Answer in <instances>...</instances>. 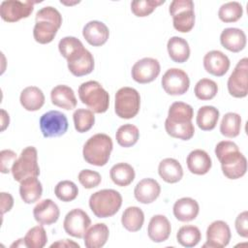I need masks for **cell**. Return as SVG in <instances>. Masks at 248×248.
I'll return each instance as SVG.
<instances>
[{
    "instance_id": "cell-11",
    "label": "cell",
    "mask_w": 248,
    "mask_h": 248,
    "mask_svg": "<svg viewBox=\"0 0 248 248\" xmlns=\"http://www.w3.org/2000/svg\"><path fill=\"white\" fill-rule=\"evenodd\" d=\"M162 87L166 93L172 96L185 94L190 86L188 75L181 69L170 68L162 78Z\"/></svg>"
},
{
    "instance_id": "cell-47",
    "label": "cell",
    "mask_w": 248,
    "mask_h": 248,
    "mask_svg": "<svg viewBox=\"0 0 248 248\" xmlns=\"http://www.w3.org/2000/svg\"><path fill=\"white\" fill-rule=\"evenodd\" d=\"M248 212L245 210L237 215L235 219V230L238 235L248 237Z\"/></svg>"
},
{
    "instance_id": "cell-43",
    "label": "cell",
    "mask_w": 248,
    "mask_h": 248,
    "mask_svg": "<svg viewBox=\"0 0 248 248\" xmlns=\"http://www.w3.org/2000/svg\"><path fill=\"white\" fill-rule=\"evenodd\" d=\"M165 0L157 1V0H136L131 3L132 13L139 17H144L152 14L155 9L164 4Z\"/></svg>"
},
{
    "instance_id": "cell-45",
    "label": "cell",
    "mask_w": 248,
    "mask_h": 248,
    "mask_svg": "<svg viewBox=\"0 0 248 248\" xmlns=\"http://www.w3.org/2000/svg\"><path fill=\"white\" fill-rule=\"evenodd\" d=\"M78 178L79 183L85 189L95 188L102 181L101 174L98 171L91 170H80L78 175Z\"/></svg>"
},
{
    "instance_id": "cell-36",
    "label": "cell",
    "mask_w": 248,
    "mask_h": 248,
    "mask_svg": "<svg viewBox=\"0 0 248 248\" xmlns=\"http://www.w3.org/2000/svg\"><path fill=\"white\" fill-rule=\"evenodd\" d=\"M202 238L201 231L198 227L192 225H186L179 228L176 233L177 242L187 248L196 246Z\"/></svg>"
},
{
    "instance_id": "cell-27",
    "label": "cell",
    "mask_w": 248,
    "mask_h": 248,
    "mask_svg": "<svg viewBox=\"0 0 248 248\" xmlns=\"http://www.w3.org/2000/svg\"><path fill=\"white\" fill-rule=\"evenodd\" d=\"M43 194V186L37 176H30L22 181L19 185V195L25 203H34L40 200Z\"/></svg>"
},
{
    "instance_id": "cell-5",
    "label": "cell",
    "mask_w": 248,
    "mask_h": 248,
    "mask_svg": "<svg viewBox=\"0 0 248 248\" xmlns=\"http://www.w3.org/2000/svg\"><path fill=\"white\" fill-rule=\"evenodd\" d=\"M122 205V196L113 189H103L93 193L89 198V207L98 218L111 217Z\"/></svg>"
},
{
    "instance_id": "cell-30",
    "label": "cell",
    "mask_w": 248,
    "mask_h": 248,
    "mask_svg": "<svg viewBox=\"0 0 248 248\" xmlns=\"http://www.w3.org/2000/svg\"><path fill=\"white\" fill-rule=\"evenodd\" d=\"M19 101L23 108L28 111L39 110L45 104V95L37 86L25 87L19 97Z\"/></svg>"
},
{
    "instance_id": "cell-7",
    "label": "cell",
    "mask_w": 248,
    "mask_h": 248,
    "mask_svg": "<svg viewBox=\"0 0 248 248\" xmlns=\"http://www.w3.org/2000/svg\"><path fill=\"white\" fill-rule=\"evenodd\" d=\"M140 107V93L133 87L124 86L115 93L114 111L117 116L123 119L135 117Z\"/></svg>"
},
{
    "instance_id": "cell-39",
    "label": "cell",
    "mask_w": 248,
    "mask_h": 248,
    "mask_svg": "<svg viewBox=\"0 0 248 248\" xmlns=\"http://www.w3.org/2000/svg\"><path fill=\"white\" fill-rule=\"evenodd\" d=\"M242 14L243 8L241 4L235 1L223 4L218 11V16L220 20L226 23L237 21L242 16Z\"/></svg>"
},
{
    "instance_id": "cell-49",
    "label": "cell",
    "mask_w": 248,
    "mask_h": 248,
    "mask_svg": "<svg viewBox=\"0 0 248 248\" xmlns=\"http://www.w3.org/2000/svg\"><path fill=\"white\" fill-rule=\"evenodd\" d=\"M50 247L52 248V247H79V245L78 244V243H76V242H74V241H72V240H69V239H63V240H59V241H57V242H55V243H52L51 245H50Z\"/></svg>"
},
{
    "instance_id": "cell-25",
    "label": "cell",
    "mask_w": 248,
    "mask_h": 248,
    "mask_svg": "<svg viewBox=\"0 0 248 248\" xmlns=\"http://www.w3.org/2000/svg\"><path fill=\"white\" fill-rule=\"evenodd\" d=\"M188 170L198 175H203L209 171L212 161L208 153L202 149H195L191 151L186 159Z\"/></svg>"
},
{
    "instance_id": "cell-28",
    "label": "cell",
    "mask_w": 248,
    "mask_h": 248,
    "mask_svg": "<svg viewBox=\"0 0 248 248\" xmlns=\"http://www.w3.org/2000/svg\"><path fill=\"white\" fill-rule=\"evenodd\" d=\"M109 231L106 224L97 223L87 229L84 233V245L87 248H101L108 238Z\"/></svg>"
},
{
    "instance_id": "cell-3",
    "label": "cell",
    "mask_w": 248,
    "mask_h": 248,
    "mask_svg": "<svg viewBox=\"0 0 248 248\" xmlns=\"http://www.w3.org/2000/svg\"><path fill=\"white\" fill-rule=\"evenodd\" d=\"M33 36L37 43L46 45L53 41L62 24V16L58 10L46 6L39 10L35 17Z\"/></svg>"
},
{
    "instance_id": "cell-48",
    "label": "cell",
    "mask_w": 248,
    "mask_h": 248,
    "mask_svg": "<svg viewBox=\"0 0 248 248\" xmlns=\"http://www.w3.org/2000/svg\"><path fill=\"white\" fill-rule=\"evenodd\" d=\"M14 205V199L10 193H1V209L2 214L10 211Z\"/></svg>"
},
{
    "instance_id": "cell-1",
    "label": "cell",
    "mask_w": 248,
    "mask_h": 248,
    "mask_svg": "<svg viewBox=\"0 0 248 248\" xmlns=\"http://www.w3.org/2000/svg\"><path fill=\"white\" fill-rule=\"evenodd\" d=\"M193 116L194 110L190 105L183 102L172 103L165 121L166 132L169 136L182 140L192 139L195 134Z\"/></svg>"
},
{
    "instance_id": "cell-21",
    "label": "cell",
    "mask_w": 248,
    "mask_h": 248,
    "mask_svg": "<svg viewBox=\"0 0 248 248\" xmlns=\"http://www.w3.org/2000/svg\"><path fill=\"white\" fill-rule=\"evenodd\" d=\"M161 193L160 184L153 178H143L135 187L136 200L143 204L153 202Z\"/></svg>"
},
{
    "instance_id": "cell-4",
    "label": "cell",
    "mask_w": 248,
    "mask_h": 248,
    "mask_svg": "<svg viewBox=\"0 0 248 248\" xmlns=\"http://www.w3.org/2000/svg\"><path fill=\"white\" fill-rule=\"evenodd\" d=\"M113 143L107 134L99 133L90 137L83 145V159L90 165L103 167L110 157Z\"/></svg>"
},
{
    "instance_id": "cell-16",
    "label": "cell",
    "mask_w": 248,
    "mask_h": 248,
    "mask_svg": "<svg viewBox=\"0 0 248 248\" xmlns=\"http://www.w3.org/2000/svg\"><path fill=\"white\" fill-rule=\"evenodd\" d=\"M68 69L75 77H82L94 70V58L84 46L78 48L67 58Z\"/></svg>"
},
{
    "instance_id": "cell-15",
    "label": "cell",
    "mask_w": 248,
    "mask_h": 248,
    "mask_svg": "<svg viewBox=\"0 0 248 248\" xmlns=\"http://www.w3.org/2000/svg\"><path fill=\"white\" fill-rule=\"evenodd\" d=\"M161 71L160 63L157 59L144 57L137 61L132 67V78L135 81L145 84L156 79Z\"/></svg>"
},
{
    "instance_id": "cell-26",
    "label": "cell",
    "mask_w": 248,
    "mask_h": 248,
    "mask_svg": "<svg viewBox=\"0 0 248 248\" xmlns=\"http://www.w3.org/2000/svg\"><path fill=\"white\" fill-rule=\"evenodd\" d=\"M173 215L180 222H190L199 214L200 206L196 200L185 197L177 200L173 204Z\"/></svg>"
},
{
    "instance_id": "cell-6",
    "label": "cell",
    "mask_w": 248,
    "mask_h": 248,
    "mask_svg": "<svg viewBox=\"0 0 248 248\" xmlns=\"http://www.w3.org/2000/svg\"><path fill=\"white\" fill-rule=\"evenodd\" d=\"M78 97L90 110L95 113H104L109 106V95L96 80L83 82L78 87Z\"/></svg>"
},
{
    "instance_id": "cell-40",
    "label": "cell",
    "mask_w": 248,
    "mask_h": 248,
    "mask_svg": "<svg viewBox=\"0 0 248 248\" xmlns=\"http://www.w3.org/2000/svg\"><path fill=\"white\" fill-rule=\"evenodd\" d=\"M23 241L28 248H43L47 242V236L44 227L41 225L31 228L26 232Z\"/></svg>"
},
{
    "instance_id": "cell-37",
    "label": "cell",
    "mask_w": 248,
    "mask_h": 248,
    "mask_svg": "<svg viewBox=\"0 0 248 248\" xmlns=\"http://www.w3.org/2000/svg\"><path fill=\"white\" fill-rule=\"evenodd\" d=\"M140 138V131L133 124H124L120 126L115 134L117 143L122 147H131L137 143Z\"/></svg>"
},
{
    "instance_id": "cell-50",
    "label": "cell",
    "mask_w": 248,
    "mask_h": 248,
    "mask_svg": "<svg viewBox=\"0 0 248 248\" xmlns=\"http://www.w3.org/2000/svg\"><path fill=\"white\" fill-rule=\"evenodd\" d=\"M10 123V117L9 114L5 109H1V131L3 132Z\"/></svg>"
},
{
    "instance_id": "cell-44",
    "label": "cell",
    "mask_w": 248,
    "mask_h": 248,
    "mask_svg": "<svg viewBox=\"0 0 248 248\" xmlns=\"http://www.w3.org/2000/svg\"><path fill=\"white\" fill-rule=\"evenodd\" d=\"M82 46H83L82 43L78 38L72 37V36H67V37L62 38L58 44L59 52L66 59L72 53H74L76 50H78V48H80Z\"/></svg>"
},
{
    "instance_id": "cell-38",
    "label": "cell",
    "mask_w": 248,
    "mask_h": 248,
    "mask_svg": "<svg viewBox=\"0 0 248 248\" xmlns=\"http://www.w3.org/2000/svg\"><path fill=\"white\" fill-rule=\"evenodd\" d=\"M75 129L78 133L89 131L95 123V116L92 110L85 108H78L73 114Z\"/></svg>"
},
{
    "instance_id": "cell-22",
    "label": "cell",
    "mask_w": 248,
    "mask_h": 248,
    "mask_svg": "<svg viewBox=\"0 0 248 248\" xmlns=\"http://www.w3.org/2000/svg\"><path fill=\"white\" fill-rule=\"evenodd\" d=\"M171 227L169 219L162 214L154 215L148 224V237L156 243L166 241L170 234Z\"/></svg>"
},
{
    "instance_id": "cell-42",
    "label": "cell",
    "mask_w": 248,
    "mask_h": 248,
    "mask_svg": "<svg viewBox=\"0 0 248 248\" xmlns=\"http://www.w3.org/2000/svg\"><path fill=\"white\" fill-rule=\"evenodd\" d=\"M54 194L58 200L68 202L74 201L78 195V186L71 180H62L54 187Z\"/></svg>"
},
{
    "instance_id": "cell-19",
    "label": "cell",
    "mask_w": 248,
    "mask_h": 248,
    "mask_svg": "<svg viewBox=\"0 0 248 248\" xmlns=\"http://www.w3.org/2000/svg\"><path fill=\"white\" fill-rule=\"evenodd\" d=\"M82 35L89 45L93 46H101L107 43L109 36V31L104 22L99 20H91L84 25Z\"/></svg>"
},
{
    "instance_id": "cell-31",
    "label": "cell",
    "mask_w": 248,
    "mask_h": 248,
    "mask_svg": "<svg viewBox=\"0 0 248 248\" xmlns=\"http://www.w3.org/2000/svg\"><path fill=\"white\" fill-rule=\"evenodd\" d=\"M169 56L173 62L184 63L190 57V47L187 41L181 37H171L167 44Z\"/></svg>"
},
{
    "instance_id": "cell-14",
    "label": "cell",
    "mask_w": 248,
    "mask_h": 248,
    "mask_svg": "<svg viewBox=\"0 0 248 248\" xmlns=\"http://www.w3.org/2000/svg\"><path fill=\"white\" fill-rule=\"evenodd\" d=\"M90 225L91 219L88 214L80 208H75L69 211L63 222L65 232L69 235L77 238H82Z\"/></svg>"
},
{
    "instance_id": "cell-35",
    "label": "cell",
    "mask_w": 248,
    "mask_h": 248,
    "mask_svg": "<svg viewBox=\"0 0 248 248\" xmlns=\"http://www.w3.org/2000/svg\"><path fill=\"white\" fill-rule=\"evenodd\" d=\"M241 129V117L235 112H227L221 121L220 132L226 138H235L239 135Z\"/></svg>"
},
{
    "instance_id": "cell-13",
    "label": "cell",
    "mask_w": 248,
    "mask_h": 248,
    "mask_svg": "<svg viewBox=\"0 0 248 248\" xmlns=\"http://www.w3.org/2000/svg\"><path fill=\"white\" fill-rule=\"evenodd\" d=\"M33 1L6 0L0 5V16L4 21L16 22L28 17L34 10Z\"/></svg>"
},
{
    "instance_id": "cell-20",
    "label": "cell",
    "mask_w": 248,
    "mask_h": 248,
    "mask_svg": "<svg viewBox=\"0 0 248 248\" xmlns=\"http://www.w3.org/2000/svg\"><path fill=\"white\" fill-rule=\"evenodd\" d=\"M230 59L220 50H210L203 57V67L215 77H223L230 68Z\"/></svg>"
},
{
    "instance_id": "cell-17",
    "label": "cell",
    "mask_w": 248,
    "mask_h": 248,
    "mask_svg": "<svg viewBox=\"0 0 248 248\" xmlns=\"http://www.w3.org/2000/svg\"><path fill=\"white\" fill-rule=\"evenodd\" d=\"M232 233L229 225L222 220L212 222L206 230V242L202 247L223 248L231 240Z\"/></svg>"
},
{
    "instance_id": "cell-10",
    "label": "cell",
    "mask_w": 248,
    "mask_h": 248,
    "mask_svg": "<svg viewBox=\"0 0 248 248\" xmlns=\"http://www.w3.org/2000/svg\"><path fill=\"white\" fill-rule=\"evenodd\" d=\"M69 127L67 116L59 110H49L40 118V129L45 138L63 136Z\"/></svg>"
},
{
    "instance_id": "cell-9",
    "label": "cell",
    "mask_w": 248,
    "mask_h": 248,
    "mask_svg": "<svg viewBox=\"0 0 248 248\" xmlns=\"http://www.w3.org/2000/svg\"><path fill=\"white\" fill-rule=\"evenodd\" d=\"M169 13L172 17L173 27L181 33L191 31L195 25L194 2L192 0H173Z\"/></svg>"
},
{
    "instance_id": "cell-12",
    "label": "cell",
    "mask_w": 248,
    "mask_h": 248,
    "mask_svg": "<svg viewBox=\"0 0 248 248\" xmlns=\"http://www.w3.org/2000/svg\"><path fill=\"white\" fill-rule=\"evenodd\" d=\"M247 72H248V59L244 57L240 59L234 70L228 79L229 93L234 98H244L248 94L247 85Z\"/></svg>"
},
{
    "instance_id": "cell-46",
    "label": "cell",
    "mask_w": 248,
    "mask_h": 248,
    "mask_svg": "<svg viewBox=\"0 0 248 248\" xmlns=\"http://www.w3.org/2000/svg\"><path fill=\"white\" fill-rule=\"evenodd\" d=\"M1 158V172L8 173L12 171L14 163L16 160V153L11 149H4L0 152Z\"/></svg>"
},
{
    "instance_id": "cell-24",
    "label": "cell",
    "mask_w": 248,
    "mask_h": 248,
    "mask_svg": "<svg viewBox=\"0 0 248 248\" xmlns=\"http://www.w3.org/2000/svg\"><path fill=\"white\" fill-rule=\"evenodd\" d=\"M51 103L66 110H71L77 107V98L74 90L65 84L56 85L50 92Z\"/></svg>"
},
{
    "instance_id": "cell-18",
    "label": "cell",
    "mask_w": 248,
    "mask_h": 248,
    "mask_svg": "<svg viewBox=\"0 0 248 248\" xmlns=\"http://www.w3.org/2000/svg\"><path fill=\"white\" fill-rule=\"evenodd\" d=\"M60 215L58 205L50 199H45L39 202L33 208L34 219L40 225L49 226L57 222Z\"/></svg>"
},
{
    "instance_id": "cell-23",
    "label": "cell",
    "mask_w": 248,
    "mask_h": 248,
    "mask_svg": "<svg viewBox=\"0 0 248 248\" xmlns=\"http://www.w3.org/2000/svg\"><path fill=\"white\" fill-rule=\"evenodd\" d=\"M220 43L226 49L232 52H239L246 46V35L239 28H226L220 35Z\"/></svg>"
},
{
    "instance_id": "cell-2",
    "label": "cell",
    "mask_w": 248,
    "mask_h": 248,
    "mask_svg": "<svg viewBox=\"0 0 248 248\" xmlns=\"http://www.w3.org/2000/svg\"><path fill=\"white\" fill-rule=\"evenodd\" d=\"M215 155L221 163L223 174L229 179H238L247 170V160L238 146L231 140H222L215 147Z\"/></svg>"
},
{
    "instance_id": "cell-34",
    "label": "cell",
    "mask_w": 248,
    "mask_h": 248,
    "mask_svg": "<svg viewBox=\"0 0 248 248\" xmlns=\"http://www.w3.org/2000/svg\"><path fill=\"white\" fill-rule=\"evenodd\" d=\"M144 222L143 211L138 206L127 207L121 217L122 226L129 232H138L142 228Z\"/></svg>"
},
{
    "instance_id": "cell-8",
    "label": "cell",
    "mask_w": 248,
    "mask_h": 248,
    "mask_svg": "<svg viewBox=\"0 0 248 248\" xmlns=\"http://www.w3.org/2000/svg\"><path fill=\"white\" fill-rule=\"evenodd\" d=\"M12 174L16 181L20 182L30 176H39L40 168L38 165V152L36 147H25L12 168Z\"/></svg>"
},
{
    "instance_id": "cell-33",
    "label": "cell",
    "mask_w": 248,
    "mask_h": 248,
    "mask_svg": "<svg viewBox=\"0 0 248 248\" xmlns=\"http://www.w3.org/2000/svg\"><path fill=\"white\" fill-rule=\"evenodd\" d=\"M219 119V110L213 106H203L197 113V125L202 131H211L216 127Z\"/></svg>"
},
{
    "instance_id": "cell-29",
    "label": "cell",
    "mask_w": 248,
    "mask_h": 248,
    "mask_svg": "<svg viewBox=\"0 0 248 248\" xmlns=\"http://www.w3.org/2000/svg\"><path fill=\"white\" fill-rule=\"evenodd\" d=\"M158 173L167 183H176L183 176V169L177 160L166 158L159 163Z\"/></svg>"
},
{
    "instance_id": "cell-32",
    "label": "cell",
    "mask_w": 248,
    "mask_h": 248,
    "mask_svg": "<svg viewBox=\"0 0 248 248\" xmlns=\"http://www.w3.org/2000/svg\"><path fill=\"white\" fill-rule=\"evenodd\" d=\"M135 170L127 163H117L113 165L109 170L110 179L114 184L120 187L130 185L135 179Z\"/></svg>"
},
{
    "instance_id": "cell-41",
    "label": "cell",
    "mask_w": 248,
    "mask_h": 248,
    "mask_svg": "<svg viewBox=\"0 0 248 248\" xmlns=\"http://www.w3.org/2000/svg\"><path fill=\"white\" fill-rule=\"evenodd\" d=\"M218 92L217 83L209 78H202L200 79L194 89V93L196 97L202 101H207L213 99Z\"/></svg>"
}]
</instances>
